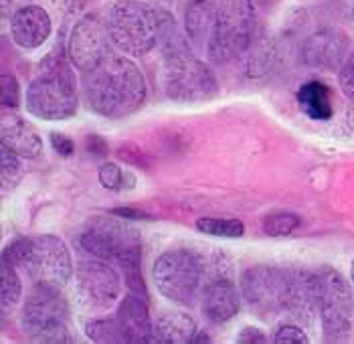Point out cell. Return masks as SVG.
Masks as SVG:
<instances>
[{
  "instance_id": "obj_12",
  "label": "cell",
  "mask_w": 354,
  "mask_h": 344,
  "mask_svg": "<svg viewBox=\"0 0 354 344\" xmlns=\"http://www.w3.org/2000/svg\"><path fill=\"white\" fill-rule=\"evenodd\" d=\"M109 27L97 15H87L77 21L67 41V57L80 71L97 67L109 55Z\"/></svg>"
},
{
  "instance_id": "obj_7",
  "label": "cell",
  "mask_w": 354,
  "mask_h": 344,
  "mask_svg": "<svg viewBox=\"0 0 354 344\" xmlns=\"http://www.w3.org/2000/svg\"><path fill=\"white\" fill-rule=\"evenodd\" d=\"M257 39V17L251 0H223L217 6V23L213 28L207 53L215 63H231L245 57Z\"/></svg>"
},
{
  "instance_id": "obj_25",
  "label": "cell",
  "mask_w": 354,
  "mask_h": 344,
  "mask_svg": "<svg viewBox=\"0 0 354 344\" xmlns=\"http://www.w3.org/2000/svg\"><path fill=\"white\" fill-rule=\"evenodd\" d=\"M85 334L93 341V343L102 344H124L128 343L124 336V330L118 322V318H97L91 320L85 326Z\"/></svg>"
},
{
  "instance_id": "obj_21",
  "label": "cell",
  "mask_w": 354,
  "mask_h": 344,
  "mask_svg": "<svg viewBox=\"0 0 354 344\" xmlns=\"http://www.w3.org/2000/svg\"><path fill=\"white\" fill-rule=\"evenodd\" d=\"M298 104H300L301 111L316 122H328L334 114L332 91L322 81L304 83L298 89Z\"/></svg>"
},
{
  "instance_id": "obj_33",
  "label": "cell",
  "mask_w": 354,
  "mask_h": 344,
  "mask_svg": "<svg viewBox=\"0 0 354 344\" xmlns=\"http://www.w3.org/2000/svg\"><path fill=\"white\" fill-rule=\"evenodd\" d=\"M237 343L263 344V343H268V338H266L263 330H259V328H255V326H245V328L239 332V336H237Z\"/></svg>"
},
{
  "instance_id": "obj_9",
  "label": "cell",
  "mask_w": 354,
  "mask_h": 344,
  "mask_svg": "<svg viewBox=\"0 0 354 344\" xmlns=\"http://www.w3.org/2000/svg\"><path fill=\"white\" fill-rule=\"evenodd\" d=\"M318 316L328 341H344L353 328L354 293L346 278L330 265L316 269Z\"/></svg>"
},
{
  "instance_id": "obj_36",
  "label": "cell",
  "mask_w": 354,
  "mask_h": 344,
  "mask_svg": "<svg viewBox=\"0 0 354 344\" xmlns=\"http://www.w3.org/2000/svg\"><path fill=\"white\" fill-rule=\"evenodd\" d=\"M30 4V0H2V8L4 10H19L21 6H27Z\"/></svg>"
},
{
  "instance_id": "obj_1",
  "label": "cell",
  "mask_w": 354,
  "mask_h": 344,
  "mask_svg": "<svg viewBox=\"0 0 354 344\" xmlns=\"http://www.w3.org/2000/svg\"><path fill=\"white\" fill-rule=\"evenodd\" d=\"M83 91L95 114L109 120H122L144 106L148 89L132 59L108 55L97 67L85 71Z\"/></svg>"
},
{
  "instance_id": "obj_27",
  "label": "cell",
  "mask_w": 354,
  "mask_h": 344,
  "mask_svg": "<svg viewBox=\"0 0 354 344\" xmlns=\"http://www.w3.org/2000/svg\"><path fill=\"white\" fill-rule=\"evenodd\" d=\"M21 159L12 148L0 142V168H2V183L6 186H15L23 176V164Z\"/></svg>"
},
{
  "instance_id": "obj_6",
  "label": "cell",
  "mask_w": 354,
  "mask_h": 344,
  "mask_svg": "<svg viewBox=\"0 0 354 344\" xmlns=\"http://www.w3.org/2000/svg\"><path fill=\"white\" fill-rule=\"evenodd\" d=\"M160 85L166 98L178 104H203L213 100L218 91L215 73L192 55L189 45L164 51Z\"/></svg>"
},
{
  "instance_id": "obj_10",
  "label": "cell",
  "mask_w": 354,
  "mask_h": 344,
  "mask_svg": "<svg viewBox=\"0 0 354 344\" xmlns=\"http://www.w3.org/2000/svg\"><path fill=\"white\" fill-rule=\"evenodd\" d=\"M122 291L120 273L100 257L82 262L75 273V296L85 312L100 314L109 310Z\"/></svg>"
},
{
  "instance_id": "obj_3",
  "label": "cell",
  "mask_w": 354,
  "mask_h": 344,
  "mask_svg": "<svg viewBox=\"0 0 354 344\" xmlns=\"http://www.w3.org/2000/svg\"><path fill=\"white\" fill-rule=\"evenodd\" d=\"M77 89L71 67L63 55L51 53L39 75L27 89V109L30 116L47 122L69 120L77 114Z\"/></svg>"
},
{
  "instance_id": "obj_5",
  "label": "cell",
  "mask_w": 354,
  "mask_h": 344,
  "mask_svg": "<svg viewBox=\"0 0 354 344\" xmlns=\"http://www.w3.org/2000/svg\"><path fill=\"white\" fill-rule=\"evenodd\" d=\"M162 12L144 0L113 2L108 17L111 43L130 57L148 55L160 43Z\"/></svg>"
},
{
  "instance_id": "obj_4",
  "label": "cell",
  "mask_w": 354,
  "mask_h": 344,
  "mask_svg": "<svg viewBox=\"0 0 354 344\" xmlns=\"http://www.w3.org/2000/svg\"><path fill=\"white\" fill-rule=\"evenodd\" d=\"M221 271H213L209 262L191 249H168L154 262L152 278L158 291L174 304H192L207 284Z\"/></svg>"
},
{
  "instance_id": "obj_16",
  "label": "cell",
  "mask_w": 354,
  "mask_h": 344,
  "mask_svg": "<svg viewBox=\"0 0 354 344\" xmlns=\"http://www.w3.org/2000/svg\"><path fill=\"white\" fill-rule=\"evenodd\" d=\"M286 310L301 322H312L318 316V286L316 271L292 267L288 269V293H286Z\"/></svg>"
},
{
  "instance_id": "obj_28",
  "label": "cell",
  "mask_w": 354,
  "mask_h": 344,
  "mask_svg": "<svg viewBox=\"0 0 354 344\" xmlns=\"http://www.w3.org/2000/svg\"><path fill=\"white\" fill-rule=\"evenodd\" d=\"M100 183L108 190H120L122 186H126V174L115 162H104L100 166Z\"/></svg>"
},
{
  "instance_id": "obj_19",
  "label": "cell",
  "mask_w": 354,
  "mask_h": 344,
  "mask_svg": "<svg viewBox=\"0 0 354 344\" xmlns=\"http://www.w3.org/2000/svg\"><path fill=\"white\" fill-rule=\"evenodd\" d=\"M0 142L28 160L37 159L43 152V140L39 132L21 118H2Z\"/></svg>"
},
{
  "instance_id": "obj_22",
  "label": "cell",
  "mask_w": 354,
  "mask_h": 344,
  "mask_svg": "<svg viewBox=\"0 0 354 344\" xmlns=\"http://www.w3.org/2000/svg\"><path fill=\"white\" fill-rule=\"evenodd\" d=\"M158 344H189L196 336V322L185 312H168L154 326Z\"/></svg>"
},
{
  "instance_id": "obj_15",
  "label": "cell",
  "mask_w": 354,
  "mask_h": 344,
  "mask_svg": "<svg viewBox=\"0 0 354 344\" xmlns=\"http://www.w3.org/2000/svg\"><path fill=\"white\" fill-rule=\"evenodd\" d=\"M51 30L53 23L49 12L37 4L21 6L10 15V37L19 47L27 51L45 45V41L51 37Z\"/></svg>"
},
{
  "instance_id": "obj_2",
  "label": "cell",
  "mask_w": 354,
  "mask_h": 344,
  "mask_svg": "<svg viewBox=\"0 0 354 344\" xmlns=\"http://www.w3.org/2000/svg\"><path fill=\"white\" fill-rule=\"evenodd\" d=\"M2 260L15 267H23L35 286L61 290L73 275L71 253L55 235L17 239L4 247Z\"/></svg>"
},
{
  "instance_id": "obj_34",
  "label": "cell",
  "mask_w": 354,
  "mask_h": 344,
  "mask_svg": "<svg viewBox=\"0 0 354 344\" xmlns=\"http://www.w3.org/2000/svg\"><path fill=\"white\" fill-rule=\"evenodd\" d=\"M87 150L93 156H106L108 154V144L102 136H89L87 138Z\"/></svg>"
},
{
  "instance_id": "obj_17",
  "label": "cell",
  "mask_w": 354,
  "mask_h": 344,
  "mask_svg": "<svg viewBox=\"0 0 354 344\" xmlns=\"http://www.w3.org/2000/svg\"><path fill=\"white\" fill-rule=\"evenodd\" d=\"M241 298L243 296H239V288L227 273L218 275L211 280L203 291V312L215 324L227 322L239 312Z\"/></svg>"
},
{
  "instance_id": "obj_35",
  "label": "cell",
  "mask_w": 354,
  "mask_h": 344,
  "mask_svg": "<svg viewBox=\"0 0 354 344\" xmlns=\"http://www.w3.org/2000/svg\"><path fill=\"white\" fill-rule=\"evenodd\" d=\"M111 215L120 217V219H150V215L138 209H130V207H120V209H111Z\"/></svg>"
},
{
  "instance_id": "obj_31",
  "label": "cell",
  "mask_w": 354,
  "mask_h": 344,
  "mask_svg": "<svg viewBox=\"0 0 354 344\" xmlns=\"http://www.w3.org/2000/svg\"><path fill=\"white\" fill-rule=\"evenodd\" d=\"M340 87H342V93L353 102L354 106V59H351L342 69H340Z\"/></svg>"
},
{
  "instance_id": "obj_8",
  "label": "cell",
  "mask_w": 354,
  "mask_h": 344,
  "mask_svg": "<svg viewBox=\"0 0 354 344\" xmlns=\"http://www.w3.org/2000/svg\"><path fill=\"white\" fill-rule=\"evenodd\" d=\"M67 316L69 308L61 290L32 286L21 312V328L39 343H71Z\"/></svg>"
},
{
  "instance_id": "obj_18",
  "label": "cell",
  "mask_w": 354,
  "mask_h": 344,
  "mask_svg": "<svg viewBox=\"0 0 354 344\" xmlns=\"http://www.w3.org/2000/svg\"><path fill=\"white\" fill-rule=\"evenodd\" d=\"M115 318H118L128 343H156L154 330L150 326V314H148L146 298H142L138 293H130L126 300H122Z\"/></svg>"
},
{
  "instance_id": "obj_37",
  "label": "cell",
  "mask_w": 354,
  "mask_h": 344,
  "mask_svg": "<svg viewBox=\"0 0 354 344\" xmlns=\"http://www.w3.org/2000/svg\"><path fill=\"white\" fill-rule=\"evenodd\" d=\"M351 271H353V282H354V262H353V267H351Z\"/></svg>"
},
{
  "instance_id": "obj_23",
  "label": "cell",
  "mask_w": 354,
  "mask_h": 344,
  "mask_svg": "<svg viewBox=\"0 0 354 344\" xmlns=\"http://www.w3.org/2000/svg\"><path fill=\"white\" fill-rule=\"evenodd\" d=\"M23 296V284L15 269V265L2 260L0 267V308L2 314H8L17 308L19 300Z\"/></svg>"
},
{
  "instance_id": "obj_11",
  "label": "cell",
  "mask_w": 354,
  "mask_h": 344,
  "mask_svg": "<svg viewBox=\"0 0 354 344\" xmlns=\"http://www.w3.org/2000/svg\"><path fill=\"white\" fill-rule=\"evenodd\" d=\"M241 296L249 308L270 314L286 310L288 269L273 265H253L241 275Z\"/></svg>"
},
{
  "instance_id": "obj_32",
  "label": "cell",
  "mask_w": 354,
  "mask_h": 344,
  "mask_svg": "<svg viewBox=\"0 0 354 344\" xmlns=\"http://www.w3.org/2000/svg\"><path fill=\"white\" fill-rule=\"evenodd\" d=\"M51 146H53V150L59 154V156H71L73 152H75V144H73V140L71 138H67L65 134H59L53 132L51 134Z\"/></svg>"
},
{
  "instance_id": "obj_24",
  "label": "cell",
  "mask_w": 354,
  "mask_h": 344,
  "mask_svg": "<svg viewBox=\"0 0 354 344\" xmlns=\"http://www.w3.org/2000/svg\"><path fill=\"white\" fill-rule=\"evenodd\" d=\"M196 229L205 235L213 237H241L245 233V225L239 219L229 217H203L196 221Z\"/></svg>"
},
{
  "instance_id": "obj_30",
  "label": "cell",
  "mask_w": 354,
  "mask_h": 344,
  "mask_svg": "<svg viewBox=\"0 0 354 344\" xmlns=\"http://www.w3.org/2000/svg\"><path fill=\"white\" fill-rule=\"evenodd\" d=\"M275 343L277 344H308L310 338L304 332V328L296 326V324H286L279 326L275 332Z\"/></svg>"
},
{
  "instance_id": "obj_26",
  "label": "cell",
  "mask_w": 354,
  "mask_h": 344,
  "mask_svg": "<svg viewBox=\"0 0 354 344\" xmlns=\"http://www.w3.org/2000/svg\"><path fill=\"white\" fill-rule=\"evenodd\" d=\"M301 225L300 215L292 211H275L263 219V231L270 237H288Z\"/></svg>"
},
{
  "instance_id": "obj_14",
  "label": "cell",
  "mask_w": 354,
  "mask_h": 344,
  "mask_svg": "<svg viewBox=\"0 0 354 344\" xmlns=\"http://www.w3.org/2000/svg\"><path fill=\"white\" fill-rule=\"evenodd\" d=\"M353 43L340 28H320L301 45V61L314 69H342L351 61Z\"/></svg>"
},
{
  "instance_id": "obj_13",
  "label": "cell",
  "mask_w": 354,
  "mask_h": 344,
  "mask_svg": "<svg viewBox=\"0 0 354 344\" xmlns=\"http://www.w3.org/2000/svg\"><path fill=\"white\" fill-rule=\"evenodd\" d=\"M140 245L138 233L120 223L118 219H106V217H97L93 219L87 229L82 235V247L93 257L100 260H118L122 253H126L128 249Z\"/></svg>"
},
{
  "instance_id": "obj_29",
  "label": "cell",
  "mask_w": 354,
  "mask_h": 344,
  "mask_svg": "<svg viewBox=\"0 0 354 344\" xmlns=\"http://www.w3.org/2000/svg\"><path fill=\"white\" fill-rule=\"evenodd\" d=\"M0 87H2V106L10 107H19L21 104V85L15 75L10 73H2L0 75Z\"/></svg>"
},
{
  "instance_id": "obj_20",
  "label": "cell",
  "mask_w": 354,
  "mask_h": 344,
  "mask_svg": "<svg viewBox=\"0 0 354 344\" xmlns=\"http://www.w3.org/2000/svg\"><path fill=\"white\" fill-rule=\"evenodd\" d=\"M185 23H187V33L192 43L203 45L207 49L215 23H217V6L211 0H192L187 8Z\"/></svg>"
}]
</instances>
